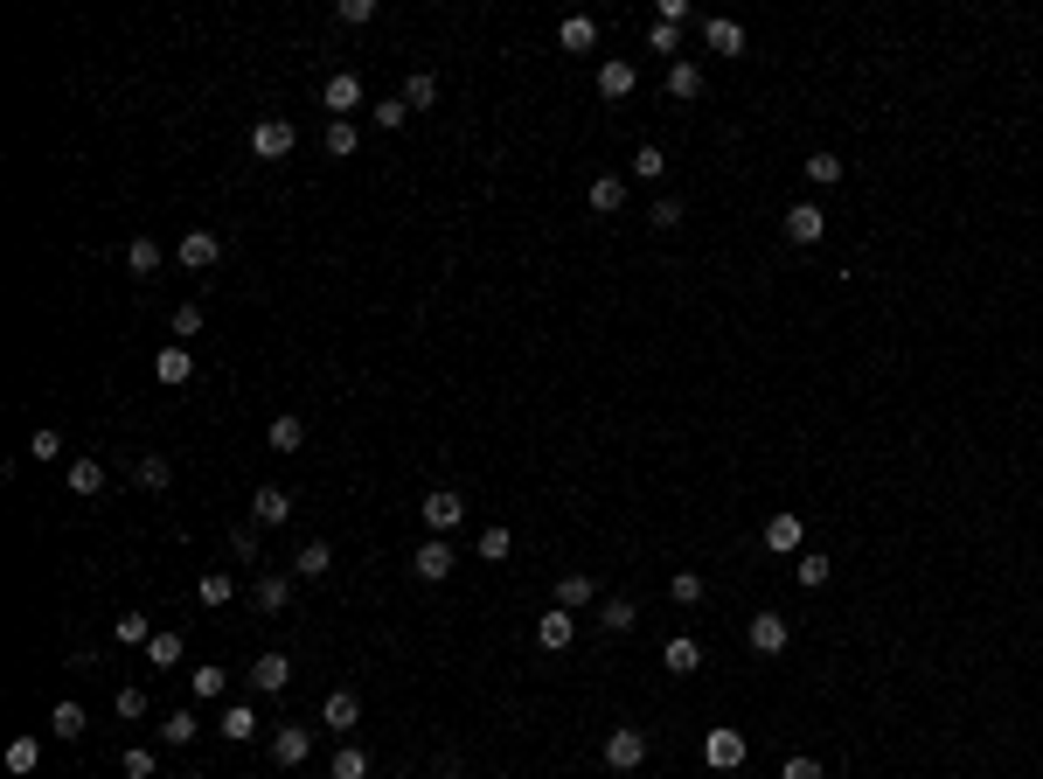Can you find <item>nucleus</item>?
Here are the masks:
<instances>
[{
  "label": "nucleus",
  "mask_w": 1043,
  "mask_h": 779,
  "mask_svg": "<svg viewBox=\"0 0 1043 779\" xmlns=\"http://www.w3.org/2000/svg\"><path fill=\"white\" fill-rule=\"evenodd\" d=\"M745 731H731V724H710V738H703V759L717 766V773H738L745 766Z\"/></svg>",
  "instance_id": "1"
},
{
  "label": "nucleus",
  "mask_w": 1043,
  "mask_h": 779,
  "mask_svg": "<svg viewBox=\"0 0 1043 779\" xmlns=\"http://www.w3.org/2000/svg\"><path fill=\"white\" fill-rule=\"evenodd\" d=\"M640 759H647V731H640V724H619V731L605 738V766H612V773H633Z\"/></svg>",
  "instance_id": "2"
},
{
  "label": "nucleus",
  "mask_w": 1043,
  "mask_h": 779,
  "mask_svg": "<svg viewBox=\"0 0 1043 779\" xmlns=\"http://www.w3.org/2000/svg\"><path fill=\"white\" fill-rule=\"evenodd\" d=\"M293 140H299L293 119H258V126H251V154L258 160H286L293 154Z\"/></svg>",
  "instance_id": "3"
},
{
  "label": "nucleus",
  "mask_w": 1043,
  "mask_h": 779,
  "mask_svg": "<svg viewBox=\"0 0 1043 779\" xmlns=\"http://www.w3.org/2000/svg\"><path fill=\"white\" fill-rule=\"evenodd\" d=\"M418 515H425V529H432V536H446V529H459V515H466V501H459L452 487H432V494L418 501Z\"/></svg>",
  "instance_id": "4"
},
{
  "label": "nucleus",
  "mask_w": 1043,
  "mask_h": 779,
  "mask_svg": "<svg viewBox=\"0 0 1043 779\" xmlns=\"http://www.w3.org/2000/svg\"><path fill=\"white\" fill-rule=\"evenodd\" d=\"M251 522H258V529H286V522H293V494H286V487H258V494H251Z\"/></svg>",
  "instance_id": "5"
},
{
  "label": "nucleus",
  "mask_w": 1043,
  "mask_h": 779,
  "mask_svg": "<svg viewBox=\"0 0 1043 779\" xmlns=\"http://www.w3.org/2000/svg\"><path fill=\"white\" fill-rule=\"evenodd\" d=\"M411 571H418L425 585H439V578L452 571V543H446V536H425V543L411 550Z\"/></svg>",
  "instance_id": "6"
},
{
  "label": "nucleus",
  "mask_w": 1043,
  "mask_h": 779,
  "mask_svg": "<svg viewBox=\"0 0 1043 779\" xmlns=\"http://www.w3.org/2000/svg\"><path fill=\"white\" fill-rule=\"evenodd\" d=\"M320 105H327L334 119H348V112L362 105V77H355V70H341V77H327V84H320Z\"/></svg>",
  "instance_id": "7"
},
{
  "label": "nucleus",
  "mask_w": 1043,
  "mask_h": 779,
  "mask_svg": "<svg viewBox=\"0 0 1043 779\" xmlns=\"http://www.w3.org/2000/svg\"><path fill=\"white\" fill-rule=\"evenodd\" d=\"M745 640H751V654H786V620L779 613H751V626H745Z\"/></svg>",
  "instance_id": "8"
},
{
  "label": "nucleus",
  "mask_w": 1043,
  "mask_h": 779,
  "mask_svg": "<svg viewBox=\"0 0 1043 779\" xmlns=\"http://www.w3.org/2000/svg\"><path fill=\"white\" fill-rule=\"evenodd\" d=\"M306 752H313V724H279V731H272V759H279V766H299Z\"/></svg>",
  "instance_id": "9"
},
{
  "label": "nucleus",
  "mask_w": 1043,
  "mask_h": 779,
  "mask_svg": "<svg viewBox=\"0 0 1043 779\" xmlns=\"http://www.w3.org/2000/svg\"><path fill=\"white\" fill-rule=\"evenodd\" d=\"M633 84H640V77H633V63H626V56H605V63H598V98H612V105H619V98H633Z\"/></svg>",
  "instance_id": "10"
},
{
  "label": "nucleus",
  "mask_w": 1043,
  "mask_h": 779,
  "mask_svg": "<svg viewBox=\"0 0 1043 779\" xmlns=\"http://www.w3.org/2000/svg\"><path fill=\"white\" fill-rule=\"evenodd\" d=\"M821 230H828L821 202H793V209H786V237H793V244H821Z\"/></svg>",
  "instance_id": "11"
},
{
  "label": "nucleus",
  "mask_w": 1043,
  "mask_h": 779,
  "mask_svg": "<svg viewBox=\"0 0 1043 779\" xmlns=\"http://www.w3.org/2000/svg\"><path fill=\"white\" fill-rule=\"evenodd\" d=\"M216 258H223V237H216V230H188V237H181V265H188V272H209Z\"/></svg>",
  "instance_id": "12"
},
{
  "label": "nucleus",
  "mask_w": 1043,
  "mask_h": 779,
  "mask_svg": "<svg viewBox=\"0 0 1043 779\" xmlns=\"http://www.w3.org/2000/svg\"><path fill=\"white\" fill-rule=\"evenodd\" d=\"M286 682H293V661H286V654H258V661H251V689H258V696H279Z\"/></svg>",
  "instance_id": "13"
},
{
  "label": "nucleus",
  "mask_w": 1043,
  "mask_h": 779,
  "mask_svg": "<svg viewBox=\"0 0 1043 779\" xmlns=\"http://www.w3.org/2000/svg\"><path fill=\"white\" fill-rule=\"evenodd\" d=\"M355 724H362V703H355L348 689H334V696H327V710H320V731H341V738H348Z\"/></svg>",
  "instance_id": "14"
},
{
  "label": "nucleus",
  "mask_w": 1043,
  "mask_h": 779,
  "mask_svg": "<svg viewBox=\"0 0 1043 779\" xmlns=\"http://www.w3.org/2000/svg\"><path fill=\"white\" fill-rule=\"evenodd\" d=\"M585 202H592V216H619L626 209V181L619 174H598L592 188H585Z\"/></svg>",
  "instance_id": "15"
},
{
  "label": "nucleus",
  "mask_w": 1043,
  "mask_h": 779,
  "mask_svg": "<svg viewBox=\"0 0 1043 779\" xmlns=\"http://www.w3.org/2000/svg\"><path fill=\"white\" fill-rule=\"evenodd\" d=\"M571 633H578V626H571V613H564V606H550V613L536 620V640H543V654H564V647H571Z\"/></svg>",
  "instance_id": "16"
},
{
  "label": "nucleus",
  "mask_w": 1043,
  "mask_h": 779,
  "mask_svg": "<svg viewBox=\"0 0 1043 779\" xmlns=\"http://www.w3.org/2000/svg\"><path fill=\"white\" fill-rule=\"evenodd\" d=\"M703 42H710L717 56H745V28H738V21H724V14H710V21H703Z\"/></svg>",
  "instance_id": "17"
},
{
  "label": "nucleus",
  "mask_w": 1043,
  "mask_h": 779,
  "mask_svg": "<svg viewBox=\"0 0 1043 779\" xmlns=\"http://www.w3.org/2000/svg\"><path fill=\"white\" fill-rule=\"evenodd\" d=\"M153 376H160V383H188V376H195V355H188L181 341H167V348L153 355Z\"/></svg>",
  "instance_id": "18"
},
{
  "label": "nucleus",
  "mask_w": 1043,
  "mask_h": 779,
  "mask_svg": "<svg viewBox=\"0 0 1043 779\" xmlns=\"http://www.w3.org/2000/svg\"><path fill=\"white\" fill-rule=\"evenodd\" d=\"M251 599H258V613H286V599H293V578H286V571H265V578L251 585Z\"/></svg>",
  "instance_id": "19"
},
{
  "label": "nucleus",
  "mask_w": 1043,
  "mask_h": 779,
  "mask_svg": "<svg viewBox=\"0 0 1043 779\" xmlns=\"http://www.w3.org/2000/svg\"><path fill=\"white\" fill-rule=\"evenodd\" d=\"M216 731H223L230 745H251V738H258V710H251V703H230V710L216 717Z\"/></svg>",
  "instance_id": "20"
},
{
  "label": "nucleus",
  "mask_w": 1043,
  "mask_h": 779,
  "mask_svg": "<svg viewBox=\"0 0 1043 779\" xmlns=\"http://www.w3.org/2000/svg\"><path fill=\"white\" fill-rule=\"evenodd\" d=\"M592 599H598V585L585 571H564V578H557V606H564V613H578V606H592Z\"/></svg>",
  "instance_id": "21"
},
{
  "label": "nucleus",
  "mask_w": 1043,
  "mask_h": 779,
  "mask_svg": "<svg viewBox=\"0 0 1043 779\" xmlns=\"http://www.w3.org/2000/svg\"><path fill=\"white\" fill-rule=\"evenodd\" d=\"M334 571V550L327 543H299L293 550V578H327Z\"/></svg>",
  "instance_id": "22"
},
{
  "label": "nucleus",
  "mask_w": 1043,
  "mask_h": 779,
  "mask_svg": "<svg viewBox=\"0 0 1043 779\" xmlns=\"http://www.w3.org/2000/svg\"><path fill=\"white\" fill-rule=\"evenodd\" d=\"M557 42H564L571 56H585V49H592V42H598V21H592V14H571V21L557 28Z\"/></svg>",
  "instance_id": "23"
},
{
  "label": "nucleus",
  "mask_w": 1043,
  "mask_h": 779,
  "mask_svg": "<svg viewBox=\"0 0 1043 779\" xmlns=\"http://www.w3.org/2000/svg\"><path fill=\"white\" fill-rule=\"evenodd\" d=\"M598 626H605V633H633V626H640V606H633V599H605V606H598Z\"/></svg>",
  "instance_id": "24"
},
{
  "label": "nucleus",
  "mask_w": 1043,
  "mask_h": 779,
  "mask_svg": "<svg viewBox=\"0 0 1043 779\" xmlns=\"http://www.w3.org/2000/svg\"><path fill=\"white\" fill-rule=\"evenodd\" d=\"M668 91H675V98H703V63H696V56H682V63L668 70Z\"/></svg>",
  "instance_id": "25"
},
{
  "label": "nucleus",
  "mask_w": 1043,
  "mask_h": 779,
  "mask_svg": "<svg viewBox=\"0 0 1043 779\" xmlns=\"http://www.w3.org/2000/svg\"><path fill=\"white\" fill-rule=\"evenodd\" d=\"M49 731H56V738H84V731H91L84 703H56V710H49Z\"/></svg>",
  "instance_id": "26"
},
{
  "label": "nucleus",
  "mask_w": 1043,
  "mask_h": 779,
  "mask_svg": "<svg viewBox=\"0 0 1043 779\" xmlns=\"http://www.w3.org/2000/svg\"><path fill=\"white\" fill-rule=\"evenodd\" d=\"M265 446H272V453H299V446H306V425H299V418H272Z\"/></svg>",
  "instance_id": "27"
},
{
  "label": "nucleus",
  "mask_w": 1043,
  "mask_h": 779,
  "mask_svg": "<svg viewBox=\"0 0 1043 779\" xmlns=\"http://www.w3.org/2000/svg\"><path fill=\"white\" fill-rule=\"evenodd\" d=\"M70 494H105V467L84 453V460H70Z\"/></svg>",
  "instance_id": "28"
},
{
  "label": "nucleus",
  "mask_w": 1043,
  "mask_h": 779,
  "mask_svg": "<svg viewBox=\"0 0 1043 779\" xmlns=\"http://www.w3.org/2000/svg\"><path fill=\"white\" fill-rule=\"evenodd\" d=\"M327 779H369V752H362V745H341L334 766H327Z\"/></svg>",
  "instance_id": "29"
},
{
  "label": "nucleus",
  "mask_w": 1043,
  "mask_h": 779,
  "mask_svg": "<svg viewBox=\"0 0 1043 779\" xmlns=\"http://www.w3.org/2000/svg\"><path fill=\"white\" fill-rule=\"evenodd\" d=\"M765 550H800V515H772L765 522Z\"/></svg>",
  "instance_id": "30"
},
{
  "label": "nucleus",
  "mask_w": 1043,
  "mask_h": 779,
  "mask_svg": "<svg viewBox=\"0 0 1043 779\" xmlns=\"http://www.w3.org/2000/svg\"><path fill=\"white\" fill-rule=\"evenodd\" d=\"M661 661H668V675H696V661H703V647H696V640L682 633V640H668V654H661Z\"/></svg>",
  "instance_id": "31"
},
{
  "label": "nucleus",
  "mask_w": 1043,
  "mask_h": 779,
  "mask_svg": "<svg viewBox=\"0 0 1043 779\" xmlns=\"http://www.w3.org/2000/svg\"><path fill=\"white\" fill-rule=\"evenodd\" d=\"M195 731H202L195 710H167V717H160V738H167V745H195Z\"/></svg>",
  "instance_id": "32"
},
{
  "label": "nucleus",
  "mask_w": 1043,
  "mask_h": 779,
  "mask_svg": "<svg viewBox=\"0 0 1043 779\" xmlns=\"http://www.w3.org/2000/svg\"><path fill=\"white\" fill-rule=\"evenodd\" d=\"M126 265H133L140 279H153V272H160V244H153V237H133V244H126Z\"/></svg>",
  "instance_id": "33"
},
{
  "label": "nucleus",
  "mask_w": 1043,
  "mask_h": 779,
  "mask_svg": "<svg viewBox=\"0 0 1043 779\" xmlns=\"http://www.w3.org/2000/svg\"><path fill=\"white\" fill-rule=\"evenodd\" d=\"M432 98H439V77H432V70H411V84H404V105H411V112H425Z\"/></svg>",
  "instance_id": "34"
},
{
  "label": "nucleus",
  "mask_w": 1043,
  "mask_h": 779,
  "mask_svg": "<svg viewBox=\"0 0 1043 779\" xmlns=\"http://www.w3.org/2000/svg\"><path fill=\"white\" fill-rule=\"evenodd\" d=\"M195 599H202V606H230V599H237V585H230L223 571H202V585H195Z\"/></svg>",
  "instance_id": "35"
},
{
  "label": "nucleus",
  "mask_w": 1043,
  "mask_h": 779,
  "mask_svg": "<svg viewBox=\"0 0 1043 779\" xmlns=\"http://www.w3.org/2000/svg\"><path fill=\"white\" fill-rule=\"evenodd\" d=\"M42 766V738H14L7 745V773H35Z\"/></svg>",
  "instance_id": "36"
},
{
  "label": "nucleus",
  "mask_w": 1043,
  "mask_h": 779,
  "mask_svg": "<svg viewBox=\"0 0 1043 779\" xmlns=\"http://www.w3.org/2000/svg\"><path fill=\"white\" fill-rule=\"evenodd\" d=\"M800 174H807L814 188H835V181H842V160H835V154H807V167H800Z\"/></svg>",
  "instance_id": "37"
},
{
  "label": "nucleus",
  "mask_w": 1043,
  "mask_h": 779,
  "mask_svg": "<svg viewBox=\"0 0 1043 779\" xmlns=\"http://www.w3.org/2000/svg\"><path fill=\"white\" fill-rule=\"evenodd\" d=\"M181 661V633H153L147 640V668H174Z\"/></svg>",
  "instance_id": "38"
},
{
  "label": "nucleus",
  "mask_w": 1043,
  "mask_h": 779,
  "mask_svg": "<svg viewBox=\"0 0 1043 779\" xmlns=\"http://www.w3.org/2000/svg\"><path fill=\"white\" fill-rule=\"evenodd\" d=\"M28 460H42V467H49V460H63V432H49V425H42V432H28Z\"/></svg>",
  "instance_id": "39"
},
{
  "label": "nucleus",
  "mask_w": 1043,
  "mask_h": 779,
  "mask_svg": "<svg viewBox=\"0 0 1043 779\" xmlns=\"http://www.w3.org/2000/svg\"><path fill=\"white\" fill-rule=\"evenodd\" d=\"M508 550H515V536H508L501 522H487V529H480V557H487V564H501Z\"/></svg>",
  "instance_id": "40"
},
{
  "label": "nucleus",
  "mask_w": 1043,
  "mask_h": 779,
  "mask_svg": "<svg viewBox=\"0 0 1043 779\" xmlns=\"http://www.w3.org/2000/svg\"><path fill=\"white\" fill-rule=\"evenodd\" d=\"M188 689H195L202 703H216V696L230 689V675H223V668H195V675H188Z\"/></svg>",
  "instance_id": "41"
},
{
  "label": "nucleus",
  "mask_w": 1043,
  "mask_h": 779,
  "mask_svg": "<svg viewBox=\"0 0 1043 779\" xmlns=\"http://www.w3.org/2000/svg\"><path fill=\"white\" fill-rule=\"evenodd\" d=\"M355 140H362V133H355V119H334V126H327V154H334V160L355 154Z\"/></svg>",
  "instance_id": "42"
},
{
  "label": "nucleus",
  "mask_w": 1043,
  "mask_h": 779,
  "mask_svg": "<svg viewBox=\"0 0 1043 779\" xmlns=\"http://www.w3.org/2000/svg\"><path fill=\"white\" fill-rule=\"evenodd\" d=\"M633 174H640V181H661V174H668V154H661V147H633Z\"/></svg>",
  "instance_id": "43"
},
{
  "label": "nucleus",
  "mask_w": 1043,
  "mask_h": 779,
  "mask_svg": "<svg viewBox=\"0 0 1043 779\" xmlns=\"http://www.w3.org/2000/svg\"><path fill=\"white\" fill-rule=\"evenodd\" d=\"M140 487H153V494H160V487H167V480H174V467H167V460H160V453H147V460H140Z\"/></svg>",
  "instance_id": "44"
},
{
  "label": "nucleus",
  "mask_w": 1043,
  "mask_h": 779,
  "mask_svg": "<svg viewBox=\"0 0 1043 779\" xmlns=\"http://www.w3.org/2000/svg\"><path fill=\"white\" fill-rule=\"evenodd\" d=\"M119 640H133V647H147L153 640V626H147V613H119V626H112Z\"/></svg>",
  "instance_id": "45"
},
{
  "label": "nucleus",
  "mask_w": 1043,
  "mask_h": 779,
  "mask_svg": "<svg viewBox=\"0 0 1043 779\" xmlns=\"http://www.w3.org/2000/svg\"><path fill=\"white\" fill-rule=\"evenodd\" d=\"M647 42H654V56H675V49H682V28H675V21H654Z\"/></svg>",
  "instance_id": "46"
},
{
  "label": "nucleus",
  "mask_w": 1043,
  "mask_h": 779,
  "mask_svg": "<svg viewBox=\"0 0 1043 779\" xmlns=\"http://www.w3.org/2000/svg\"><path fill=\"white\" fill-rule=\"evenodd\" d=\"M668 592H675V606H703V578H696V571H675Z\"/></svg>",
  "instance_id": "47"
},
{
  "label": "nucleus",
  "mask_w": 1043,
  "mask_h": 779,
  "mask_svg": "<svg viewBox=\"0 0 1043 779\" xmlns=\"http://www.w3.org/2000/svg\"><path fill=\"white\" fill-rule=\"evenodd\" d=\"M174 334H181V348L202 334V307H195V300H188V307H174Z\"/></svg>",
  "instance_id": "48"
},
{
  "label": "nucleus",
  "mask_w": 1043,
  "mask_h": 779,
  "mask_svg": "<svg viewBox=\"0 0 1043 779\" xmlns=\"http://www.w3.org/2000/svg\"><path fill=\"white\" fill-rule=\"evenodd\" d=\"M404 119H411V105H404V98H383V105H376V126H383V133H397Z\"/></svg>",
  "instance_id": "49"
},
{
  "label": "nucleus",
  "mask_w": 1043,
  "mask_h": 779,
  "mask_svg": "<svg viewBox=\"0 0 1043 779\" xmlns=\"http://www.w3.org/2000/svg\"><path fill=\"white\" fill-rule=\"evenodd\" d=\"M828 571H835L828 557H800V585H807V592H821V585H828Z\"/></svg>",
  "instance_id": "50"
},
{
  "label": "nucleus",
  "mask_w": 1043,
  "mask_h": 779,
  "mask_svg": "<svg viewBox=\"0 0 1043 779\" xmlns=\"http://www.w3.org/2000/svg\"><path fill=\"white\" fill-rule=\"evenodd\" d=\"M341 21H348V28H369V21H376V0H341Z\"/></svg>",
  "instance_id": "51"
},
{
  "label": "nucleus",
  "mask_w": 1043,
  "mask_h": 779,
  "mask_svg": "<svg viewBox=\"0 0 1043 779\" xmlns=\"http://www.w3.org/2000/svg\"><path fill=\"white\" fill-rule=\"evenodd\" d=\"M112 710H119V717H147V689H119Z\"/></svg>",
  "instance_id": "52"
},
{
  "label": "nucleus",
  "mask_w": 1043,
  "mask_h": 779,
  "mask_svg": "<svg viewBox=\"0 0 1043 779\" xmlns=\"http://www.w3.org/2000/svg\"><path fill=\"white\" fill-rule=\"evenodd\" d=\"M779 779H821V759H807V752H800V759H786V766H779Z\"/></svg>",
  "instance_id": "53"
},
{
  "label": "nucleus",
  "mask_w": 1043,
  "mask_h": 779,
  "mask_svg": "<svg viewBox=\"0 0 1043 779\" xmlns=\"http://www.w3.org/2000/svg\"><path fill=\"white\" fill-rule=\"evenodd\" d=\"M647 223H654V230H675V223H682V202H668V195H661V202H654V216H647Z\"/></svg>",
  "instance_id": "54"
},
{
  "label": "nucleus",
  "mask_w": 1043,
  "mask_h": 779,
  "mask_svg": "<svg viewBox=\"0 0 1043 779\" xmlns=\"http://www.w3.org/2000/svg\"><path fill=\"white\" fill-rule=\"evenodd\" d=\"M126 773H133V779H153V752H147V745H133V752H126Z\"/></svg>",
  "instance_id": "55"
},
{
  "label": "nucleus",
  "mask_w": 1043,
  "mask_h": 779,
  "mask_svg": "<svg viewBox=\"0 0 1043 779\" xmlns=\"http://www.w3.org/2000/svg\"><path fill=\"white\" fill-rule=\"evenodd\" d=\"M230 550H237V557H258V529H251V522H244V529H230Z\"/></svg>",
  "instance_id": "56"
},
{
  "label": "nucleus",
  "mask_w": 1043,
  "mask_h": 779,
  "mask_svg": "<svg viewBox=\"0 0 1043 779\" xmlns=\"http://www.w3.org/2000/svg\"><path fill=\"white\" fill-rule=\"evenodd\" d=\"M188 779H209V773H188Z\"/></svg>",
  "instance_id": "57"
}]
</instances>
